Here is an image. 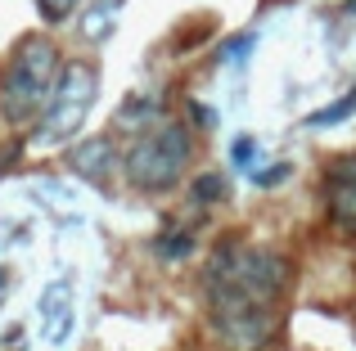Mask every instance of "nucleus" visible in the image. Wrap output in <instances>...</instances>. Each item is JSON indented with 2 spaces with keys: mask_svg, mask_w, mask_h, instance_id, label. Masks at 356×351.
Here are the masks:
<instances>
[{
  "mask_svg": "<svg viewBox=\"0 0 356 351\" xmlns=\"http://www.w3.org/2000/svg\"><path fill=\"white\" fill-rule=\"evenodd\" d=\"M289 284H293V266L284 252L226 239L203 271V302L221 347L266 351L280 329V302Z\"/></svg>",
  "mask_w": 356,
  "mask_h": 351,
  "instance_id": "nucleus-1",
  "label": "nucleus"
},
{
  "mask_svg": "<svg viewBox=\"0 0 356 351\" xmlns=\"http://www.w3.org/2000/svg\"><path fill=\"white\" fill-rule=\"evenodd\" d=\"M59 77H63V63H59L54 41H45V36L18 41L14 54H9V63H5V77H0V113H5L9 122L36 117L50 104Z\"/></svg>",
  "mask_w": 356,
  "mask_h": 351,
  "instance_id": "nucleus-2",
  "label": "nucleus"
},
{
  "mask_svg": "<svg viewBox=\"0 0 356 351\" xmlns=\"http://www.w3.org/2000/svg\"><path fill=\"white\" fill-rule=\"evenodd\" d=\"M190 158H194L190 126L185 122H154L131 140L127 158H122V176L140 194H163L172 185H181Z\"/></svg>",
  "mask_w": 356,
  "mask_h": 351,
  "instance_id": "nucleus-3",
  "label": "nucleus"
},
{
  "mask_svg": "<svg viewBox=\"0 0 356 351\" xmlns=\"http://www.w3.org/2000/svg\"><path fill=\"white\" fill-rule=\"evenodd\" d=\"M95 90H99V77H95L90 63H72V68H63V77H59V86H54L50 104L36 113V131H32L36 149L68 144L72 135L86 126L90 108H95Z\"/></svg>",
  "mask_w": 356,
  "mask_h": 351,
  "instance_id": "nucleus-4",
  "label": "nucleus"
},
{
  "mask_svg": "<svg viewBox=\"0 0 356 351\" xmlns=\"http://www.w3.org/2000/svg\"><path fill=\"white\" fill-rule=\"evenodd\" d=\"M325 212L334 230L356 239V153H343L325 167Z\"/></svg>",
  "mask_w": 356,
  "mask_h": 351,
  "instance_id": "nucleus-5",
  "label": "nucleus"
},
{
  "mask_svg": "<svg viewBox=\"0 0 356 351\" xmlns=\"http://www.w3.org/2000/svg\"><path fill=\"white\" fill-rule=\"evenodd\" d=\"M36 311H41V325H45V338H50L54 347L68 338L72 320H77V311H72V280H54L41 289V302H36Z\"/></svg>",
  "mask_w": 356,
  "mask_h": 351,
  "instance_id": "nucleus-6",
  "label": "nucleus"
},
{
  "mask_svg": "<svg viewBox=\"0 0 356 351\" xmlns=\"http://www.w3.org/2000/svg\"><path fill=\"white\" fill-rule=\"evenodd\" d=\"M118 162L122 158H118L113 135H90V140L72 144V171H77L81 180H90V185H104Z\"/></svg>",
  "mask_w": 356,
  "mask_h": 351,
  "instance_id": "nucleus-7",
  "label": "nucleus"
},
{
  "mask_svg": "<svg viewBox=\"0 0 356 351\" xmlns=\"http://www.w3.org/2000/svg\"><path fill=\"white\" fill-rule=\"evenodd\" d=\"M154 252L163 257V262H185V257L194 252V230L190 225H167L163 234L154 239Z\"/></svg>",
  "mask_w": 356,
  "mask_h": 351,
  "instance_id": "nucleus-8",
  "label": "nucleus"
},
{
  "mask_svg": "<svg viewBox=\"0 0 356 351\" xmlns=\"http://www.w3.org/2000/svg\"><path fill=\"white\" fill-rule=\"evenodd\" d=\"M226 189H230V185H226L221 171H203V176L190 180V203H194V207H212V203L226 198Z\"/></svg>",
  "mask_w": 356,
  "mask_h": 351,
  "instance_id": "nucleus-9",
  "label": "nucleus"
},
{
  "mask_svg": "<svg viewBox=\"0 0 356 351\" xmlns=\"http://www.w3.org/2000/svg\"><path fill=\"white\" fill-rule=\"evenodd\" d=\"M158 113H163V104H158V99H149V95H140V99H127V108H122L118 122H122V126H131V131L140 135L149 122H158Z\"/></svg>",
  "mask_w": 356,
  "mask_h": 351,
  "instance_id": "nucleus-10",
  "label": "nucleus"
},
{
  "mask_svg": "<svg viewBox=\"0 0 356 351\" xmlns=\"http://www.w3.org/2000/svg\"><path fill=\"white\" fill-rule=\"evenodd\" d=\"M81 0H36V14H41L45 27H63L72 14H77Z\"/></svg>",
  "mask_w": 356,
  "mask_h": 351,
  "instance_id": "nucleus-11",
  "label": "nucleus"
},
{
  "mask_svg": "<svg viewBox=\"0 0 356 351\" xmlns=\"http://www.w3.org/2000/svg\"><path fill=\"white\" fill-rule=\"evenodd\" d=\"M348 113H356V86L339 99V104H330V108H321V113H312V117H307V126H334V122H343Z\"/></svg>",
  "mask_w": 356,
  "mask_h": 351,
  "instance_id": "nucleus-12",
  "label": "nucleus"
},
{
  "mask_svg": "<svg viewBox=\"0 0 356 351\" xmlns=\"http://www.w3.org/2000/svg\"><path fill=\"white\" fill-rule=\"evenodd\" d=\"M118 5H122V0H99V5L86 14L81 36H86V41H104V36H108V9H118Z\"/></svg>",
  "mask_w": 356,
  "mask_h": 351,
  "instance_id": "nucleus-13",
  "label": "nucleus"
},
{
  "mask_svg": "<svg viewBox=\"0 0 356 351\" xmlns=\"http://www.w3.org/2000/svg\"><path fill=\"white\" fill-rule=\"evenodd\" d=\"M252 41H257L252 32H243V36H235V41H226V45H221V59H226V63H243V54L252 50Z\"/></svg>",
  "mask_w": 356,
  "mask_h": 351,
  "instance_id": "nucleus-14",
  "label": "nucleus"
},
{
  "mask_svg": "<svg viewBox=\"0 0 356 351\" xmlns=\"http://www.w3.org/2000/svg\"><path fill=\"white\" fill-rule=\"evenodd\" d=\"M230 158H235V167H248V171H252V158H257V140H252V135H239L235 149H230Z\"/></svg>",
  "mask_w": 356,
  "mask_h": 351,
  "instance_id": "nucleus-15",
  "label": "nucleus"
},
{
  "mask_svg": "<svg viewBox=\"0 0 356 351\" xmlns=\"http://www.w3.org/2000/svg\"><path fill=\"white\" fill-rule=\"evenodd\" d=\"M280 180H289V162H275L270 171H252V185H261V189H270Z\"/></svg>",
  "mask_w": 356,
  "mask_h": 351,
  "instance_id": "nucleus-16",
  "label": "nucleus"
},
{
  "mask_svg": "<svg viewBox=\"0 0 356 351\" xmlns=\"http://www.w3.org/2000/svg\"><path fill=\"white\" fill-rule=\"evenodd\" d=\"M190 113H194V117H199V122H203V126H212V108H203V104H190Z\"/></svg>",
  "mask_w": 356,
  "mask_h": 351,
  "instance_id": "nucleus-17",
  "label": "nucleus"
},
{
  "mask_svg": "<svg viewBox=\"0 0 356 351\" xmlns=\"http://www.w3.org/2000/svg\"><path fill=\"white\" fill-rule=\"evenodd\" d=\"M0 293H5V266H0Z\"/></svg>",
  "mask_w": 356,
  "mask_h": 351,
  "instance_id": "nucleus-18",
  "label": "nucleus"
}]
</instances>
